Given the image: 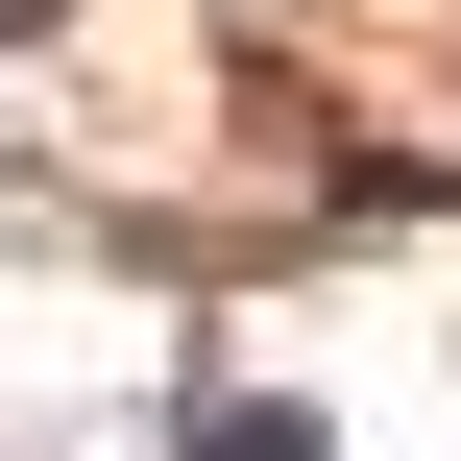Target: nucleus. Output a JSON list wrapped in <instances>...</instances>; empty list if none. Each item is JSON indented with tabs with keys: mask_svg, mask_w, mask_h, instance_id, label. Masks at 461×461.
I'll return each instance as SVG.
<instances>
[{
	"mask_svg": "<svg viewBox=\"0 0 461 461\" xmlns=\"http://www.w3.org/2000/svg\"><path fill=\"white\" fill-rule=\"evenodd\" d=\"M170 461H340V413H316V389H243V365H194V389H170Z\"/></svg>",
	"mask_w": 461,
	"mask_h": 461,
	"instance_id": "obj_1",
	"label": "nucleus"
}]
</instances>
